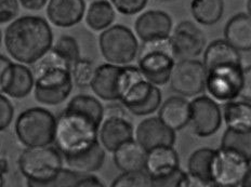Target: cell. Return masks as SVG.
Listing matches in <instances>:
<instances>
[{"mask_svg":"<svg viewBox=\"0 0 251 187\" xmlns=\"http://www.w3.org/2000/svg\"><path fill=\"white\" fill-rule=\"evenodd\" d=\"M6 185V180H4V176L2 175V173L0 172V187H2Z\"/></svg>","mask_w":251,"mask_h":187,"instance_id":"obj_45","label":"cell"},{"mask_svg":"<svg viewBox=\"0 0 251 187\" xmlns=\"http://www.w3.org/2000/svg\"><path fill=\"white\" fill-rule=\"evenodd\" d=\"M101 123L86 113L65 107L56 117L55 147L63 157L75 154L99 140Z\"/></svg>","mask_w":251,"mask_h":187,"instance_id":"obj_3","label":"cell"},{"mask_svg":"<svg viewBox=\"0 0 251 187\" xmlns=\"http://www.w3.org/2000/svg\"><path fill=\"white\" fill-rule=\"evenodd\" d=\"M12 61L8 59L7 56L0 54V93H2V84L6 77L9 67L11 66Z\"/></svg>","mask_w":251,"mask_h":187,"instance_id":"obj_43","label":"cell"},{"mask_svg":"<svg viewBox=\"0 0 251 187\" xmlns=\"http://www.w3.org/2000/svg\"><path fill=\"white\" fill-rule=\"evenodd\" d=\"M134 137L131 122L126 115H106L99 129V141L109 153Z\"/></svg>","mask_w":251,"mask_h":187,"instance_id":"obj_16","label":"cell"},{"mask_svg":"<svg viewBox=\"0 0 251 187\" xmlns=\"http://www.w3.org/2000/svg\"><path fill=\"white\" fill-rule=\"evenodd\" d=\"M240 186H243V187H251V165L249 167L247 173L245 174Z\"/></svg>","mask_w":251,"mask_h":187,"instance_id":"obj_44","label":"cell"},{"mask_svg":"<svg viewBox=\"0 0 251 187\" xmlns=\"http://www.w3.org/2000/svg\"><path fill=\"white\" fill-rule=\"evenodd\" d=\"M20 172L30 187H46L63 169V156L55 146L25 147L19 160Z\"/></svg>","mask_w":251,"mask_h":187,"instance_id":"obj_4","label":"cell"},{"mask_svg":"<svg viewBox=\"0 0 251 187\" xmlns=\"http://www.w3.org/2000/svg\"><path fill=\"white\" fill-rule=\"evenodd\" d=\"M247 10H248V14L251 17V0H248V2H247Z\"/></svg>","mask_w":251,"mask_h":187,"instance_id":"obj_46","label":"cell"},{"mask_svg":"<svg viewBox=\"0 0 251 187\" xmlns=\"http://www.w3.org/2000/svg\"><path fill=\"white\" fill-rule=\"evenodd\" d=\"M191 12L201 25H213L221 20L224 12L223 0H192Z\"/></svg>","mask_w":251,"mask_h":187,"instance_id":"obj_30","label":"cell"},{"mask_svg":"<svg viewBox=\"0 0 251 187\" xmlns=\"http://www.w3.org/2000/svg\"><path fill=\"white\" fill-rule=\"evenodd\" d=\"M14 118V107L6 94L0 93V132L7 130Z\"/></svg>","mask_w":251,"mask_h":187,"instance_id":"obj_38","label":"cell"},{"mask_svg":"<svg viewBox=\"0 0 251 187\" xmlns=\"http://www.w3.org/2000/svg\"><path fill=\"white\" fill-rule=\"evenodd\" d=\"M135 140L146 152H149L160 146H174L176 131L166 126L158 117H149L138 124Z\"/></svg>","mask_w":251,"mask_h":187,"instance_id":"obj_15","label":"cell"},{"mask_svg":"<svg viewBox=\"0 0 251 187\" xmlns=\"http://www.w3.org/2000/svg\"><path fill=\"white\" fill-rule=\"evenodd\" d=\"M97 67L90 60L80 59L72 67V76L74 85L80 89L91 86Z\"/></svg>","mask_w":251,"mask_h":187,"instance_id":"obj_33","label":"cell"},{"mask_svg":"<svg viewBox=\"0 0 251 187\" xmlns=\"http://www.w3.org/2000/svg\"><path fill=\"white\" fill-rule=\"evenodd\" d=\"M220 148L232 150L251 163V128L227 127Z\"/></svg>","mask_w":251,"mask_h":187,"instance_id":"obj_28","label":"cell"},{"mask_svg":"<svg viewBox=\"0 0 251 187\" xmlns=\"http://www.w3.org/2000/svg\"><path fill=\"white\" fill-rule=\"evenodd\" d=\"M207 70L202 62L188 59L175 65L170 77L172 90L182 96H195L206 88Z\"/></svg>","mask_w":251,"mask_h":187,"instance_id":"obj_10","label":"cell"},{"mask_svg":"<svg viewBox=\"0 0 251 187\" xmlns=\"http://www.w3.org/2000/svg\"><path fill=\"white\" fill-rule=\"evenodd\" d=\"M35 78L34 96L43 105L56 106L64 103L74 87L72 66L51 49L31 64Z\"/></svg>","mask_w":251,"mask_h":187,"instance_id":"obj_2","label":"cell"},{"mask_svg":"<svg viewBox=\"0 0 251 187\" xmlns=\"http://www.w3.org/2000/svg\"><path fill=\"white\" fill-rule=\"evenodd\" d=\"M191 104L181 96H171L164 102L158 118L174 131H179L190 123Z\"/></svg>","mask_w":251,"mask_h":187,"instance_id":"obj_24","label":"cell"},{"mask_svg":"<svg viewBox=\"0 0 251 187\" xmlns=\"http://www.w3.org/2000/svg\"><path fill=\"white\" fill-rule=\"evenodd\" d=\"M57 54L61 55L72 67L80 58V48L77 40L70 35H63L52 47Z\"/></svg>","mask_w":251,"mask_h":187,"instance_id":"obj_32","label":"cell"},{"mask_svg":"<svg viewBox=\"0 0 251 187\" xmlns=\"http://www.w3.org/2000/svg\"><path fill=\"white\" fill-rule=\"evenodd\" d=\"M251 163L232 150L219 148L213 163L214 186H240Z\"/></svg>","mask_w":251,"mask_h":187,"instance_id":"obj_11","label":"cell"},{"mask_svg":"<svg viewBox=\"0 0 251 187\" xmlns=\"http://www.w3.org/2000/svg\"><path fill=\"white\" fill-rule=\"evenodd\" d=\"M224 37L238 51L251 50V17L238 13L228 20L224 28Z\"/></svg>","mask_w":251,"mask_h":187,"instance_id":"obj_27","label":"cell"},{"mask_svg":"<svg viewBox=\"0 0 251 187\" xmlns=\"http://www.w3.org/2000/svg\"><path fill=\"white\" fill-rule=\"evenodd\" d=\"M135 33L142 41L170 37L172 20L168 13L160 10H149L135 21Z\"/></svg>","mask_w":251,"mask_h":187,"instance_id":"obj_18","label":"cell"},{"mask_svg":"<svg viewBox=\"0 0 251 187\" xmlns=\"http://www.w3.org/2000/svg\"><path fill=\"white\" fill-rule=\"evenodd\" d=\"M113 187H151V180L145 170L123 172L113 181Z\"/></svg>","mask_w":251,"mask_h":187,"instance_id":"obj_34","label":"cell"},{"mask_svg":"<svg viewBox=\"0 0 251 187\" xmlns=\"http://www.w3.org/2000/svg\"><path fill=\"white\" fill-rule=\"evenodd\" d=\"M20 11L19 0H0V24L12 22Z\"/></svg>","mask_w":251,"mask_h":187,"instance_id":"obj_39","label":"cell"},{"mask_svg":"<svg viewBox=\"0 0 251 187\" xmlns=\"http://www.w3.org/2000/svg\"><path fill=\"white\" fill-rule=\"evenodd\" d=\"M82 173L76 172L70 168H63L54 180H52L46 187H78V182Z\"/></svg>","mask_w":251,"mask_h":187,"instance_id":"obj_36","label":"cell"},{"mask_svg":"<svg viewBox=\"0 0 251 187\" xmlns=\"http://www.w3.org/2000/svg\"><path fill=\"white\" fill-rule=\"evenodd\" d=\"M163 1H171V0H163Z\"/></svg>","mask_w":251,"mask_h":187,"instance_id":"obj_48","label":"cell"},{"mask_svg":"<svg viewBox=\"0 0 251 187\" xmlns=\"http://www.w3.org/2000/svg\"><path fill=\"white\" fill-rule=\"evenodd\" d=\"M115 20L113 4L107 0H94L86 13V23L92 30L100 32L109 27Z\"/></svg>","mask_w":251,"mask_h":187,"instance_id":"obj_29","label":"cell"},{"mask_svg":"<svg viewBox=\"0 0 251 187\" xmlns=\"http://www.w3.org/2000/svg\"><path fill=\"white\" fill-rule=\"evenodd\" d=\"M4 47L18 63L34 64L53 47V33L46 19L24 15L13 20L4 30Z\"/></svg>","mask_w":251,"mask_h":187,"instance_id":"obj_1","label":"cell"},{"mask_svg":"<svg viewBox=\"0 0 251 187\" xmlns=\"http://www.w3.org/2000/svg\"><path fill=\"white\" fill-rule=\"evenodd\" d=\"M243 65H224L207 70L206 89L220 102L237 98L243 86Z\"/></svg>","mask_w":251,"mask_h":187,"instance_id":"obj_9","label":"cell"},{"mask_svg":"<svg viewBox=\"0 0 251 187\" xmlns=\"http://www.w3.org/2000/svg\"><path fill=\"white\" fill-rule=\"evenodd\" d=\"M148 152L137 142L130 140L123 143L113 152L114 163L122 172H131L145 169Z\"/></svg>","mask_w":251,"mask_h":187,"instance_id":"obj_25","label":"cell"},{"mask_svg":"<svg viewBox=\"0 0 251 187\" xmlns=\"http://www.w3.org/2000/svg\"><path fill=\"white\" fill-rule=\"evenodd\" d=\"M56 117L43 107H31L19 114L14 133L25 147L48 146L54 143Z\"/></svg>","mask_w":251,"mask_h":187,"instance_id":"obj_6","label":"cell"},{"mask_svg":"<svg viewBox=\"0 0 251 187\" xmlns=\"http://www.w3.org/2000/svg\"><path fill=\"white\" fill-rule=\"evenodd\" d=\"M239 96L244 101L251 103V66L246 67L243 70V86Z\"/></svg>","mask_w":251,"mask_h":187,"instance_id":"obj_40","label":"cell"},{"mask_svg":"<svg viewBox=\"0 0 251 187\" xmlns=\"http://www.w3.org/2000/svg\"><path fill=\"white\" fill-rule=\"evenodd\" d=\"M24 148L15 133L7 130L0 132V172L4 176L6 183L10 180L13 185H17L23 178L20 172L19 160Z\"/></svg>","mask_w":251,"mask_h":187,"instance_id":"obj_17","label":"cell"},{"mask_svg":"<svg viewBox=\"0 0 251 187\" xmlns=\"http://www.w3.org/2000/svg\"><path fill=\"white\" fill-rule=\"evenodd\" d=\"M1 41H2V34H1V30H0V46H1Z\"/></svg>","mask_w":251,"mask_h":187,"instance_id":"obj_47","label":"cell"},{"mask_svg":"<svg viewBox=\"0 0 251 187\" xmlns=\"http://www.w3.org/2000/svg\"><path fill=\"white\" fill-rule=\"evenodd\" d=\"M149 0H111L113 7L124 15H134L146 7Z\"/></svg>","mask_w":251,"mask_h":187,"instance_id":"obj_37","label":"cell"},{"mask_svg":"<svg viewBox=\"0 0 251 187\" xmlns=\"http://www.w3.org/2000/svg\"><path fill=\"white\" fill-rule=\"evenodd\" d=\"M223 118L227 127L251 128V103L228 101L223 108Z\"/></svg>","mask_w":251,"mask_h":187,"instance_id":"obj_31","label":"cell"},{"mask_svg":"<svg viewBox=\"0 0 251 187\" xmlns=\"http://www.w3.org/2000/svg\"><path fill=\"white\" fill-rule=\"evenodd\" d=\"M21 6L26 10H30V11H38V10L43 9L49 0H19Z\"/></svg>","mask_w":251,"mask_h":187,"instance_id":"obj_42","label":"cell"},{"mask_svg":"<svg viewBox=\"0 0 251 187\" xmlns=\"http://www.w3.org/2000/svg\"><path fill=\"white\" fill-rule=\"evenodd\" d=\"M142 78L138 67L105 63L97 67L90 88L103 101H120L129 88Z\"/></svg>","mask_w":251,"mask_h":187,"instance_id":"obj_7","label":"cell"},{"mask_svg":"<svg viewBox=\"0 0 251 187\" xmlns=\"http://www.w3.org/2000/svg\"><path fill=\"white\" fill-rule=\"evenodd\" d=\"M101 180L92 173H82L78 182V187H103Z\"/></svg>","mask_w":251,"mask_h":187,"instance_id":"obj_41","label":"cell"},{"mask_svg":"<svg viewBox=\"0 0 251 187\" xmlns=\"http://www.w3.org/2000/svg\"><path fill=\"white\" fill-rule=\"evenodd\" d=\"M203 65L206 70L224 65L242 64L239 51L226 39L214 40L207 47L203 54Z\"/></svg>","mask_w":251,"mask_h":187,"instance_id":"obj_26","label":"cell"},{"mask_svg":"<svg viewBox=\"0 0 251 187\" xmlns=\"http://www.w3.org/2000/svg\"><path fill=\"white\" fill-rule=\"evenodd\" d=\"M216 154V149L202 147L190 156L187 164L191 176L190 186H214L213 163Z\"/></svg>","mask_w":251,"mask_h":187,"instance_id":"obj_21","label":"cell"},{"mask_svg":"<svg viewBox=\"0 0 251 187\" xmlns=\"http://www.w3.org/2000/svg\"><path fill=\"white\" fill-rule=\"evenodd\" d=\"M179 156L174 146H160L149 150L146 154L144 170L151 180H154L179 168Z\"/></svg>","mask_w":251,"mask_h":187,"instance_id":"obj_23","label":"cell"},{"mask_svg":"<svg viewBox=\"0 0 251 187\" xmlns=\"http://www.w3.org/2000/svg\"><path fill=\"white\" fill-rule=\"evenodd\" d=\"M101 54L108 63L128 65L135 60L139 43L131 29L125 25H111L99 37Z\"/></svg>","mask_w":251,"mask_h":187,"instance_id":"obj_8","label":"cell"},{"mask_svg":"<svg viewBox=\"0 0 251 187\" xmlns=\"http://www.w3.org/2000/svg\"><path fill=\"white\" fill-rule=\"evenodd\" d=\"M34 86L35 78L29 67L12 62L2 84L3 94L15 100H22L33 92Z\"/></svg>","mask_w":251,"mask_h":187,"instance_id":"obj_20","label":"cell"},{"mask_svg":"<svg viewBox=\"0 0 251 187\" xmlns=\"http://www.w3.org/2000/svg\"><path fill=\"white\" fill-rule=\"evenodd\" d=\"M85 12V0H49L47 3V17L56 27H73L83 19Z\"/></svg>","mask_w":251,"mask_h":187,"instance_id":"obj_19","label":"cell"},{"mask_svg":"<svg viewBox=\"0 0 251 187\" xmlns=\"http://www.w3.org/2000/svg\"><path fill=\"white\" fill-rule=\"evenodd\" d=\"M190 124L194 134L210 137L221 127L222 114L218 103L210 96H197L191 103Z\"/></svg>","mask_w":251,"mask_h":187,"instance_id":"obj_13","label":"cell"},{"mask_svg":"<svg viewBox=\"0 0 251 187\" xmlns=\"http://www.w3.org/2000/svg\"><path fill=\"white\" fill-rule=\"evenodd\" d=\"M176 56L170 37L143 41L138 52V69L146 80L164 86L170 80Z\"/></svg>","mask_w":251,"mask_h":187,"instance_id":"obj_5","label":"cell"},{"mask_svg":"<svg viewBox=\"0 0 251 187\" xmlns=\"http://www.w3.org/2000/svg\"><path fill=\"white\" fill-rule=\"evenodd\" d=\"M190 184V174L182 171L180 167L159 176V178L151 180V186L154 187H187Z\"/></svg>","mask_w":251,"mask_h":187,"instance_id":"obj_35","label":"cell"},{"mask_svg":"<svg viewBox=\"0 0 251 187\" xmlns=\"http://www.w3.org/2000/svg\"><path fill=\"white\" fill-rule=\"evenodd\" d=\"M120 103L135 116H148L160 107L161 92L158 86L142 78L129 88Z\"/></svg>","mask_w":251,"mask_h":187,"instance_id":"obj_12","label":"cell"},{"mask_svg":"<svg viewBox=\"0 0 251 187\" xmlns=\"http://www.w3.org/2000/svg\"><path fill=\"white\" fill-rule=\"evenodd\" d=\"M170 39L176 59L180 61L196 58L206 46L202 30L190 21H183L177 25Z\"/></svg>","mask_w":251,"mask_h":187,"instance_id":"obj_14","label":"cell"},{"mask_svg":"<svg viewBox=\"0 0 251 187\" xmlns=\"http://www.w3.org/2000/svg\"><path fill=\"white\" fill-rule=\"evenodd\" d=\"M67 168L79 173H93L100 170L105 162V148L99 140L75 154L63 157Z\"/></svg>","mask_w":251,"mask_h":187,"instance_id":"obj_22","label":"cell"}]
</instances>
